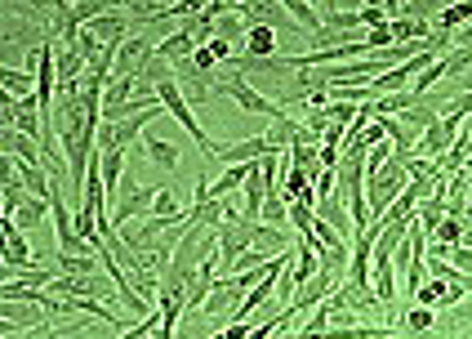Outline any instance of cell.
<instances>
[{
  "mask_svg": "<svg viewBox=\"0 0 472 339\" xmlns=\"http://www.w3.org/2000/svg\"><path fill=\"white\" fill-rule=\"evenodd\" d=\"M157 54V45H152V36H143V32H134L120 50H116V72H111V81H130V76H139L143 72V63Z\"/></svg>",
  "mask_w": 472,
  "mask_h": 339,
  "instance_id": "277c9868",
  "label": "cell"
},
{
  "mask_svg": "<svg viewBox=\"0 0 472 339\" xmlns=\"http://www.w3.org/2000/svg\"><path fill=\"white\" fill-rule=\"evenodd\" d=\"M218 277H223V264H218V255H214V259H206V264H201V268L188 277V313H201V308H206V299L214 295Z\"/></svg>",
  "mask_w": 472,
  "mask_h": 339,
  "instance_id": "52a82bcc",
  "label": "cell"
},
{
  "mask_svg": "<svg viewBox=\"0 0 472 339\" xmlns=\"http://www.w3.org/2000/svg\"><path fill=\"white\" fill-rule=\"evenodd\" d=\"M246 250H255V224L227 219V224L218 228V264H223V277H232V268H236V259Z\"/></svg>",
  "mask_w": 472,
  "mask_h": 339,
  "instance_id": "3957f363",
  "label": "cell"
},
{
  "mask_svg": "<svg viewBox=\"0 0 472 339\" xmlns=\"http://www.w3.org/2000/svg\"><path fill=\"white\" fill-rule=\"evenodd\" d=\"M464 224H468V228H472V210H468V219H464Z\"/></svg>",
  "mask_w": 472,
  "mask_h": 339,
  "instance_id": "cb8c5ba5",
  "label": "cell"
},
{
  "mask_svg": "<svg viewBox=\"0 0 472 339\" xmlns=\"http://www.w3.org/2000/svg\"><path fill=\"white\" fill-rule=\"evenodd\" d=\"M246 45H250V58H276V54H281V45H276V32H272L267 23H259V27H250Z\"/></svg>",
  "mask_w": 472,
  "mask_h": 339,
  "instance_id": "2e32d148",
  "label": "cell"
},
{
  "mask_svg": "<svg viewBox=\"0 0 472 339\" xmlns=\"http://www.w3.org/2000/svg\"><path fill=\"white\" fill-rule=\"evenodd\" d=\"M197 54V41L188 36V32H174V36H165V41H157V58H165V63H188V58Z\"/></svg>",
  "mask_w": 472,
  "mask_h": 339,
  "instance_id": "7c38bea8",
  "label": "cell"
},
{
  "mask_svg": "<svg viewBox=\"0 0 472 339\" xmlns=\"http://www.w3.org/2000/svg\"><path fill=\"white\" fill-rule=\"evenodd\" d=\"M259 224H272V228H290V197L285 192H272L267 201H263V215Z\"/></svg>",
  "mask_w": 472,
  "mask_h": 339,
  "instance_id": "e0dca14e",
  "label": "cell"
},
{
  "mask_svg": "<svg viewBox=\"0 0 472 339\" xmlns=\"http://www.w3.org/2000/svg\"><path fill=\"white\" fill-rule=\"evenodd\" d=\"M157 166H165V170H174L178 161H183V152H178V143H169V139H157V134H143V143H139Z\"/></svg>",
  "mask_w": 472,
  "mask_h": 339,
  "instance_id": "9a60e30c",
  "label": "cell"
},
{
  "mask_svg": "<svg viewBox=\"0 0 472 339\" xmlns=\"http://www.w3.org/2000/svg\"><path fill=\"white\" fill-rule=\"evenodd\" d=\"M5 331H45V322H50V313H45V304H36V299H5Z\"/></svg>",
  "mask_w": 472,
  "mask_h": 339,
  "instance_id": "5b68a950",
  "label": "cell"
},
{
  "mask_svg": "<svg viewBox=\"0 0 472 339\" xmlns=\"http://www.w3.org/2000/svg\"><path fill=\"white\" fill-rule=\"evenodd\" d=\"M160 331V308L157 313H148V317H139L130 331H120V339H152Z\"/></svg>",
  "mask_w": 472,
  "mask_h": 339,
  "instance_id": "44dd1931",
  "label": "cell"
},
{
  "mask_svg": "<svg viewBox=\"0 0 472 339\" xmlns=\"http://www.w3.org/2000/svg\"><path fill=\"white\" fill-rule=\"evenodd\" d=\"M45 215H50V201H36V197H32V201L14 215V228H18V232H32V228L41 224Z\"/></svg>",
  "mask_w": 472,
  "mask_h": 339,
  "instance_id": "d6986e66",
  "label": "cell"
},
{
  "mask_svg": "<svg viewBox=\"0 0 472 339\" xmlns=\"http://www.w3.org/2000/svg\"><path fill=\"white\" fill-rule=\"evenodd\" d=\"M406 183H410V174L401 161H388L383 170H374L366 174V201H370V224H379L383 215H388V206L406 192Z\"/></svg>",
  "mask_w": 472,
  "mask_h": 339,
  "instance_id": "6da1fadb",
  "label": "cell"
},
{
  "mask_svg": "<svg viewBox=\"0 0 472 339\" xmlns=\"http://www.w3.org/2000/svg\"><path fill=\"white\" fill-rule=\"evenodd\" d=\"M214 32H218L223 41H246V36H250V23L232 18V5H227V14H218V18H214Z\"/></svg>",
  "mask_w": 472,
  "mask_h": 339,
  "instance_id": "ac0fdd59",
  "label": "cell"
},
{
  "mask_svg": "<svg viewBox=\"0 0 472 339\" xmlns=\"http://www.w3.org/2000/svg\"><path fill=\"white\" fill-rule=\"evenodd\" d=\"M464 232H468V224H464V219H450V215H446V219H441V228H437V232H432L428 241H446V246H464Z\"/></svg>",
  "mask_w": 472,
  "mask_h": 339,
  "instance_id": "ffe728a7",
  "label": "cell"
},
{
  "mask_svg": "<svg viewBox=\"0 0 472 339\" xmlns=\"http://www.w3.org/2000/svg\"><path fill=\"white\" fill-rule=\"evenodd\" d=\"M450 268H459V273H468L472 277V250L468 246H450Z\"/></svg>",
  "mask_w": 472,
  "mask_h": 339,
  "instance_id": "603a6c76",
  "label": "cell"
},
{
  "mask_svg": "<svg viewBox=\"0 0 472 339\" xmlns=\"http://www.w3.org/2000/svg\"><path fill=\"white\" fill-rule=\"evenodd\" d=\"M472 23V0H459V5H441V14H437V23H432V32H459V27H468Z\"/></svg>",
  "mask_w": 472,
  "mask_h": 339,
  "instance_id": "5bb4252c",
  "label": "cell"
},
{
  "mask_svg": "<svg viewBox=\"0 0 472 339\" xmlns=\"http://www.w3.org/2000/svg\"><path fill=\"white\" fill-rule=\"evenodd\" d=\"M214 85H218V99L227 94L241 112H250V116H267V121H285V108H276L272 99H263L259 90L246 81V76H236V72H223V76H214Z\"/></svg>",
  "mask_w": 472,
  "mask_h": 339,
  "instance_id": "7a4b0ae2",
  "label": "cell"
},
{
  "mask_svg": "<svg viewBox=\"0 0 472 339\" xmlns=\"http://www.w3.org/2000/svg\"><path fill=\"white\" fill-rule=\"evenodd\" d=\"M357 14H361V27H366V32H374V27H388V5H361Z\"/></svg>",
  "mask_w": 472,
  "mask_h": 339,
  "instance_id": "7402d4cb",
  "label": "cell"
},
{
  "mask_svg": "<svg viewBox=\"0 0 472 339\" xmlns=\"http://www.w3.org/2000/svg\"><path fill=\"white\" fill-rule=\"evenodd\" d=\"M157 192H160V188H148V183H143L134 197L116 201V206H111V224L120 228V224H134V219H148V215H152V201H157Z\"/></svg>",
  "mask_w": 472,
  "mask_h": 339,
  "instance_id": "ba28073f",
  "label": "cell"
},
{
  "mask_svg": "<svg viewBox=\"0 0 472 339\" xmlns=\"http://www.w3.org/2000/svg\"><path fill=\"white\" fill-rule=\"evenodd\" d=\"M263 157H276L272 148H267V139L263 134H250V139H236V143H223L218 148V166H255Z\"/></svg>",
  "mask_w": 472,
  "mask_h": 339,
  "instance_id": "8992f818",
  "label": "cell"
},
{
  "mask_svg": "<svg viewBox=\"0 0 472 339\" xmlns=\"http://www.w3.org/2000/svg\"><path fill=\"white\" fill-rule=\"evenodd\" d=\"M0 81H5V99H9V103L32 99V94L41 90V81H36L32 72H23V67H5V76H0Z\"/></svg>",
  "mask_w": 472,
  "mask_h": 339,
  "instance_id": "8fae6325",
  "label": "cell"
},
{
  "mask_svg": "<svg viewBox=\"0 0 472 339\" xmlns=\"http://www.w3.org/2000/svg\"><path fill=\"white\" fill-rule=\"evenodd\" d=\"M285 14H290V23H294V27H303V36H308V41H313L316 32L325 27V23H321V9L308 5V0H285Z\"/></svg>",
  "mask_w": 472,
  "mask_h": 339,
  "instance_id": "4fadbf2b",
  "label": "cell"
},
{
  "mask_svg": "<svg viewBox=\"0 0 472 339\" xmlns=\"http://www.w3.org/2000/svg\"><path fill=\"white\" fill-rule=\"evenodd\" d=\"M316 219H325V224L334 228V232H343L348 241H357V228H352V215H348V206H343L339 197H325V201H316Z\"/></svg>",
  "mask_w": 472,
  "mask_h": 339,
  "instance_id": "30bf717a",
  "label": "cell"
},
{
  "mask_svg": "<svg viewBox=\"0 0 472 339\" xmlns=\"http://www.w3.org/2000/svg\"><path fill=\"white\" fill-rule=\"evenodd\" d=\"M0 143H5L9 157H18V166H41V143H36V139H27V134H18V130L5 125Z\"/></svg>",
  "mask_w": 472,
  "mask_h": 339,
  "instance_id": "9c48e42d",
  "label": "cell"
}]
</instances>
